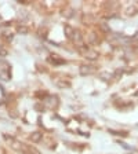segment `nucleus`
I'll return each instance as SVG.
<instances>
[{"label": "nucleus", "instance_id": "1", "mask_svg": "<svg viewBox=\"0 0 138 154\" xmlns=\"http://www.w3.org/2000/svg\"><path fill=\"white\" fill-rule=\"evenodd\" d=\"M0 79L3 81H8L11 79V66L6 61H0Z\"/></svg>", "mask_w": 138, "mask_h": 154}, {"label": "nucleus", "instance_id": "2", "mask_svg": "<svg viewBox=\"0 0 138 154\" xmlns=\"http://www.w3.org/2000/svg\"><path fill=\"white\" fill-rule=\"evenodd\" d=\"M79 51H80L81 55L86 58V59H88V61H95V59L99 57L98 52L94 51V50H91L88 46H83L81 48H79Z\"/></svg>", "mask_w": 138, "mask_h": 154}, {"label": "nucleus", "instance_id": "3", "mask_svg": "<svg viewBox=\"0 0 138 154\" xmlns=\"http://www.w3.org/2000/svg\"><path fill=\"white\" fill-rule=\"evenodd\" d=\"M58 97H55V95H47L46 99H43V106L46 109H50V110H52V109H55L58 106Z\"/></svg>", "mask_w": 138, "mask_h": 154}, {"label": "nucleus", "instance_id": "4", "mask_svg": "<svg viewBox=\"0 0 138 154\" xmlns=\"http://www.w3.org/2000/svg\"><path fill=\"white\" fill-rule=\"evenodd\" d=\"M95 72H97V68L92 65H81L79 68V73L81 76H90V74H94Z\"/></svg>", "mask_w": 138, "mask_h": 154}, {"label": "nucleus", "instance_id": "5", "mask_svg": "<svg viewBox=\"0 0 138 154\" xmlns=\"http://www.w3.org/2000/svg\"><path fill=\"white\" fill-rule=\"evenodd\" d=\"M21 153L22 154H41L36 147H33V146H28V144H23Z\"/></svg>", "mask_w": 138, "mask_h": 154}, {"label": "nucleus", "instance_id": "6", "mask_svg": "<svg viewBox=\"0 0 138 154\" xmlns=\"http://www.w3.org/2000/svg\"><path fill=\"white\" fill-rule=\"evenodd\" d=\"M72 41H73V43L76 44V47H79V48H81V47L84 46V44H83V37H81L80 32H77V30H76L75 34H73V37H72Z\"/></svg>", "mask_w": 138, "mask_h": 154}, {"label": "nucleus", "instance_id": "7", "mask_svg": "<svg viewBox=\"0 0 138 154\" xmlns=\"http://www.w3.org/2000/svg\"><path fill=\"white\" fill-rule=\"evenodd\" d=\"M48 62L52 65H63L66 61L62 58H58V55H51V57H48Z\"/></svg>", "mask_w": 138, "mask_h": 154}, {"label": "nucleus", "instance_id": "8", "mask_svg": "<svg viewBox=\"0 0 138 154\" xmlns=\"http://www.w3.org/2000/svg\"><path fill=\"white\" fill-rule=\"evenodd\" d=\"M55 86H57L58 88H69V87H70V83L66 81V79H58V80H55Z\"/></svg>", "mask_w": 138, "mask_h": 154}, {"label": "nucleus", "instance_id": "9", "mask_svg": "<svg viewBox=\"0 0 138 154\" xmlns=\"http://www.w3.org/2000/svg\"><path fill=\"white\" fill-rule=\"evenodd\" d=\"M63 30H65V36L68 37V39H70L72 40V37H73V34H75V29L72 28L70 25H65V28H63Z\"/></svg>", "mask_w": 138, "mask_h": 154}, {"label": "nucleus", "instance_id": "10", "mask_svg": "<svg viewBox=\"0 0 138 154\" xmlns=\"http://www.w3.org/2000/svg\"><path fill=\"white\" fill-rule=\"evenodd\" d=\"M41 138H43V133H40V132H33V133L30 135V140L33 143H39L41 140Z\"/></svg>", "mask_w": 138, "mask_h": 154}, {"label": "nucleus", "instance_id": "11", "mask_svg": "<svg viewBox=\"0 0 138 154\" xmlns=\"http://www.w3.org/2000/svg\"><path fill=\"white\" fill-rule=\"evenodd\" d=\"M17 32H18L19 34H28V33H29V29L26 28L25 25H19V26L17 28Z\"/></svg>", "mask_w": 138, "mask_h": 154}, {"label": "nucleus", "instance_id": "12", "mask_svg": "<svg viewBox=\"0 0 138 154\" xmlns=\"http://www.w3.org/2000/svg\"><path fill=\"white\" fill-rule=\"evenodd\" d=\"M109 131V133H112V135H117V136H123V138H126L128 133L127 132H120V131H113V129H108Z\"/></svg>", "mask_w": 138, "mask_h": 154}, {"label": "nucleus", "instance_id": "13", "mask_svg": "<svg viewBox=\"0 0 138 154\" xmlns=\"http://www.w3.org/2000/svg\"><path fill=\"white\" fill-rule=\"evenodd\" d=\"M121 74H123V70H121V69H116L115 73H113V79H119Z\"/></svg>", "mask_w": 138, "mask_h": 154}, {"label": "nucleus", "instance_id": "14", "mask_svg": "<svg viewBox=\"0 0 138 154\" xmlns=\"http://www.w3.org/2000/svg\"><path fill=\"white\" fill-rule=\"evenodd\" d=\"M7 54H8V51H7L6 48H3V47L0 46V57H7Z\"/></svg>", "mask_w": 138, "mask_h": 154}, {"label": "nucleus", "instance_id": "15", "mask_svg": "<svg viewBox=\"0 0 138 154\" xmlns=\"http://www.w3.org/2000/svg\"><path fill=\"white\" fill-rule=\"evenodd\" d=\"M101 77H104V80H109L110 74L109 73H101Z\"/></svg>", "mask_w": 138, "mask_h": 154}, {"label": "nucleus", "instance_id": "16", "mask_svg": "<svg viewBox=\"0 0 138 154\" xmlns=\"http://www.w3.org/2000/svg\"><path fill=\"white\" fill-rule=\"evenodd\" d=\"M99 26H101V28H102L104 30H105V32H110V29L108 28V26H106L105 23H99Z\"/></svg>", "mask_w": 138, "mask_h": 154}, {"label": "nucleus", "instance_id": "17", "mask_svg": "<svg viewBox=\"0 0 138 154\" xmlns=\"http://www.w3.org/2000/svg\"><path fill=\"white\" fill-rule=\"evenodd\" d=\"M94 40H95V34H94V33H90V39H88V41H90V43H92Z\"/></svg>", "mask_w": 138, "mask_h": 154}, {"label": "nucleus", "instance_id": "18", "mask_svg": "<svg viewBox=\"0 0 138 154\" xmlns=\"http://www.w3.org/2000/svg\"><path fill=\"white\" fill-rule=\"evenodd\" d=\"M119 144H120L121 147H124V149H127V150H130V149H131V147H130V146H127L126 143H123V142H119Z\"/></svg>", "mask_w": 138, "mask_h": 154}]
</instances>
